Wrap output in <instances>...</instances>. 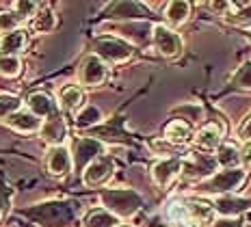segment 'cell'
<instances>
[{
  "label": "cell",
  "instance_id": "1",
  "mask_svg": "<svg viewBox=\"0 0 251 227\" xmlns=\"http://www.w3.org/2000/svg\"><path fill=\"white\" fill-rule=\"evenodd\" d=\"M102 203L106 205V212L113 216H132L141 208V197L130 188H113L102 193Z\"/></svg>",
  "mask_w": 251,
  "mask_h": 227
},
{
  "label": "cell",
  "instance_id": "2",
  "mask_svg": "<svg viewBox=\"0 0 251 227\" xmlns=\"http://www.w3.org/2000/svg\"><path fill=\"white\" fill-rule=\"evenodd\" d=\"M96 56H100L102 61L124 63L132 56V46L115 37H102L96 41Z\"/></svg>",
  "mask_w": 251,
  "mask_h": 227
},
{
  "label": "cell",
  "instance_id": "3",
  "mask_svg": "<svg viewBox=\"0 0 251 227\" xmlns=\"http://www.w3.org/2000/svg\"><path fill=\"white\" fill-rule=\"evenodd\" d=\"M243 182H245V171H240V169H226V171L212 176L208 182H203L201 188L206 193H232Z\"/></svg>",
  "mask_w": 251,
  "mask_h": 227
},
{
  "label": "cell",
  "instance_id": "4",
  "mask_svg": "<svg viewBox=\"0 0 251 227\" xmlns=\"http://www.w3.org/2000/svg\"><path fill=\"white\" fill-rule=\"evenodd\" d=\"M113 171H115L113 158L98 156L91 165L85 167V171H82V182H85L89 188H96V186H100V184L106 182V179L113 176Z\"/></svg>",
  "mask_w": 251,
  "mask_h": 227
},
{
  "label": "cell",
  "instance_id": "5",
  "mask_svg": "<svg viewBox=\"0 0 251 227\" xmlns=\"http://www.w3.org/2000/svg\"><path fill=\"white\" fill-rule=\"evenodd\" d=\"M151 41H154L156 50L163 56H176L182 52V39L177 37L169 26H154V33H151Z\"/></svg>",
  "mask_w": 251,
  "mask_h": 227
},
{
  "label": "cell",
  "instance_id": "6",
  "mask_svg": "<svg viewBox=\"0 0 251 227\" xmlns=\"http://www.w3.org/2000/svg\"><path fill=\"white\" fill-rule=\"evenodd\" d=\"M106 63H104L100 56L96 54H89L80 65V82L87 84V87H98L106 80Z\"/></svg>",
  "mask_w": 251,
  "mask_h": 227
},
{
  "label": "cell",
  "instance_id": "7",
  "mask_svg": "<svg viewBox=\"0 0 251 227\" xmlns=\"http://www.w3.org/2000/svg\"><path fill=\"white\" fill-rule=\"evenodd\" d=\"M102 151H104V145L100 143V141L80 139L76 143V147H74V158H72V162L76 165V169H82V171H85V167L91 165V162L96 160Z\"/></svg>",
  "mask_w": 251,
  "mask_h": 227
},
{
  "label": "cell",
  "instance_id": "8",
  "mask_svg": "<svg viewBox=\"0 0 251 227\" xmlns=\"http://www.w3.org/2000/svg\"><path fill=\"white\" fill-rule=\"evenodd\" d=\"M46 165H48V171L56 177H63L72 171L74 162H72V154L67 147L63 145H56V147H50L48 151V158H46Z\"/></svg>",
  "mask_w": 251,
  "mask_h": 227
},
{
  "label": "cell",
  "instance_id": "9",
  "mask_svg": "<svg viewBox=\"0 0 251 227\" xmlns=\"http://www.w3.org/2000/svg\"><path fill=\"white\" fill-rule=\"evenodd\" d=\"M180 171H182V162L177 160V158H165V160H160L154 165V169H151V177H154V182L158 184V186L167 188L177 176H180Z\"/></svg>",
  "mask_w": 251,
  "mask_h": 227
},
{
  "label": "cell",
  "instance_id": "10",
  "mask_svg": "<svg viewBox=\"0 0 251 227\" xmlns=\"http://www.w3.org/2000/svg\"><path fill=\"white\" fill-rule=\"evenodd\" d=\"M28 113H33L35 117H54L59 115V108H56L54 100H52L48 93L44 91H37V93H30L28 96Z\"/></svg>",
  "mask_w": 251,
  "mask_h": 227
},
{
  "label": "cell",
  "instance_id": "11",
  "mask_svg": "<svg viewBox=\"0 0 251 227\" xmlns=\"http://www.w3.org/2000/svg\"><path fill=\"white\" fill-rule=\"evenodd\" d=\"M4 121H7L15 132H22V134H30V132H37L41 128V119L35 117L28 110H18V113L9 115Z\"/></svg>",
  "mask_w": 251,
  "mask_h": 227
},
{
  "label": "cell",
  "instance_id": "12",
  "mask_svg": "<svg viewBox=\"0 0 251 227\" xmlns=\"http://www.w3.org/2000/svg\"><path fill=\"white\" fill-rule=\"evenodd\" d=\"M41 139L46 141V143H50L52 147L61 145V141L65 139V121H63L61 115H54V117H50L46 124H41Z\"/></svg>",
  "mask_w": 251,
  "mask_h": 227
},
{
  "label": "cell",
  "instance_id": "13",
  "mask_svg": "<svg viewBox=\"0 0 251 227\" xmlns=\"http://www.w3.org/2000/svg\"><path fill=\"white\" fill-rule=\"evenodd\" d=\"M165 139L169 141V143H174V145H186V143H191V139H193L191 124H186L184 119L169 121V124H167V128H165Z\"/></svg>",
  "mask_w": 251,
  "mask_h": 227
},
{
  "label": "cell",
  "instance_id": "14",
  "mask_svg": "<svg viewBox=\"0 0 251 227\" xmlns=\"http://www.w3.org/2000/svg\"><path fill=\"white\" fill-rule=\"evenodd\" d=\"M26 48V33L24 30H11V33L0 37V54L15 56L18 52H22Z\"/></svg>",
  "mask_w": 251,
  "mask_h": 227
},
{
  "label": "cell",
  "instance_id": "15",
  "mask_svg": "<svg viewBox=\"0 0 251 227\" xmlns=\"http://www.w3.org/2000/svg\"><path fill=\"white\" fill-rule=\"evenodd\" d=\"M195 141H197V145H200V150L214 151L219 145H221V130H219V126L208 124V126H203V128L197 132Z\"/></svg>",
  "mask_w": 251,
  "mask_h": 227
},
{
  "label": "cell",
  "instance_id": "16",
  "mask_svg": "<svg viewBox=\"0 0 251 227\" xmlns=\"http://www.w3.org/2000/svg\"><path fill=\"white\" fill-rule=\"evenodd\" d=\"M59 98H61V106L65 110H70V113H76V110L82 106V100H85V96H82V89L76 87V84L63 87Z\"/></svg>",
  "mask_w": 251,
  "mask_h": 227
},
{
  "label": "cell",
  "instance_id": "17",
  "mask_svg": "<svg viewBox=\"0 0 251 227\" xmlns=\"http://www.w3.org/2000/svg\"><path fill=\"white\" fill-rule=\"evenodd\" d=\"M186 210H188V221H195V223H210L214 219V208L203 202L186 203Z\"/></svg>",
  "mask_w": 251,
  "mask_h": 227
},
{
  "label": "cell",
  "instance_id": "18",
  "mask_svg": "<svg viewBox=\"0 0 251 227\" xmlns=\"http://www.w3.org/2000/svg\"><path fill=\"white\" fill-rule=\"evenodd\" d=\"M249 208V202L247 199H236V197H226V199H219V203L214 205V210L226 216H234V214H240Z\"/></svg>",
  "mask_w": 251,
  "mask_h": 227
},
{
  "label": "cell",
  "instance_id": "19",
  "mask_svg": "<svg viewBox=\"0 0 251 227\" xmlns=\"http://www.w3.org/2000/svg\"><path fill=\"white\" fill-rule=\"evenodd\" d=\"M54 26H56V18L50 9H41V11H37L33 15V22H30V28H33L35 33H50Z\"/></svg>",
  "mask_w": 251,
  "mask_h": 227
},
{
  "label": "cell",
  "instance_id": "20",
  "mask_svg": "<svg viewBox=\"0 0 251 227\" xmlns=\"http://www.w3.org/2000/svg\"><path fill=\"white\" fill-rule=\"evenodd\" d=\"M117 216L106 210H93L85 216V227H117Z\"/></svg>",
  "mask_w": 251,
  "mask_h": 227
},
{
  "label": "cell",
  "instance_id": "21",
  "mask_svg": "<svg viewBox=\"0 0 251 227\" xmlns=\"http://www.w3.org/2000/svg\"><path fill=\"white\" fill-rule=\"evenodd\" d=\"M188 11H191V4L184 2V0H176V2H169L167 4V20H169L171 24H184L186 18H188Z\"/></svg>",
  "mask_w": 251,
  "mask_h": 227
},
{
  "label": "cell",
  "instance_id": "22",
  "mask_svg": "<svg viewBox=\"0 0 251 227\" xmlns=\"http://www.w3.org/2000/svg\"><path fill=\"white\" fill-rule=\"evenodd\" d=\"M226 20L234 26H243V28H249L251 26V2L249 4H240V7L234 9L232 4V11L226 15Z\"/></svg>",
  "mask_w": 251,
  "mask_h": 227
},
{
  "label": "cell",
  "instance_id": "23",
  "mask_svg": "<svg viewBox=\"0 0 251 227\" xmlns=\"http://www.w3.org/2000/svg\"><path fill=\"white\" fill-rule=\"evenodd\" d=\"M217 162L226 169H238L240 162V151L234 145H223L219 147V154H217Z\"/></svg>",
  "mask_w": 251,
  "mask_h": 227
},
{
  "label": "cell",
  "instance_id": "24",
  "mask_svg": "<svg viewBox=\"0 0 251 227\" xmlns=\"http://www.w3.org/2000/svg\"><path fill=\"white\" fill-rule=\"evenodd\" d=\"M100 121H102V113H100V108H96V106H85L76 115L78 128H91V126L100 124Z\"/></svg>",
  "mask_w": 251,
  "mask_h": 227
},
{
  "label": "cell",
  "instance_id": "25",
  "mask_svg": "<svg viewBox=\"0 0 251 227\" xmlns=\"http://www.w3.org/2000/svg\"><path fill=\"white\" fill-rule=\"evenodd\" d=\"M20 70H22V63H20L18 56H7V54H0V74L7 78L18 76Z\"/></svg>",
  "mask_w": 251,
  "mask_h": 227
},
{
  "label": "cell",
  "instance_id": "26",
  "mask_svg": "<svg viewBox=\"0 0 251 227\" xmlns=\"http://www.w3.org/2000/svg\"><path fill=\"white\" fill-rule=\"evenodd\" d=\"M232 82H234V87L245 89V91H251V61L240 65V70L234 74Z\"/></svg>",
  "mask_w": 251,
  "mask_h": 227
},
{
  "label": "cell",
  "instance_id": "27",
  "mask_svg": "<svg viewBox=\"0 0 251 227\" xmlns=\"http://www.w3.org/2000/svg\"><path fill=\"white\" fill-rule=\"evenodd\" d=\"M20 110V100L15 96H9V93H2L0 96V119H7L9 115L18 113Z\"/></svg>",
  "mask_w": 251,
  "mask_h": 227
},
{
  "label": "cell",
  "instance_id": "28",
  "mask_svg": "<svg viewBox=\"0 0 251 227\" xmlns=\"http://www.w3.org/2000/svg\"><path fill=\"white\" fill-rule=\"evenodd\" d=\"M37 11H39V4L37 2H26V0H18V2H13V13L18 15L20 20L33 18Z\"/></svg>",
  "mask_w": 251,
  "mask_h": 227
},
{
  "label": "cell",
  "instance_id": "29",
  "mask_svg": "<svg viewBox=\"0 0 251 227\" xmlns=\"http://www.w3.org/2000/svg\"><path fill=\"white\" fill-rule=\"evenodd\" d=\"M22 20L18 18L13 11H0V33H11V30H18V26Z\"/></svg>",
  "mask_w": 251,
  "mask_h": 227
},
{
  "label": "cell",
  "instance_id": "30",
  "mask_svg": "<svg viewBox=\"0 0 251 227\" xmlns=\"http://www.w3.org/2000/svg\"><path fill=\"white\" fill-rule=\"evenodd\" d=\"M169 219L174 221V223H188L186 203H171L169 205Z\"/></svg>",
  "mask_w": 251,
  "mask_h": 227
},
{
  "label": "cell",
  "instance_id": "31",
  "mask_svg": "<svg viewBox=\"0 0 251 227\" xmlns=\"http://www.w3.org/2000/svg\"><path fill=\"white\" fill-rule=\"evenodd\" d=\"M238 139H243V141H247V143H251V113L243 119V124H240V128H238Z\"/></svg>",
  "mask_w": 251,
  "mask_h": 227
},
{
  "label": "cell",
  "instance_id": "32",
  "mask_svg": "<svg viewBox=\"0 0 251 227\" xmlns=\"http://www.w3.org/2000/svg\"><path fill=\"white\" fill-rule=\"evenodd\" d=\"M210 227H243L238 219H223V221H217V223H212Z\"/></svg>",
  "mask_w": 251,
  "mask_h": 227
},
{
  "label": "cell",
  "instance_id": "33",
  "mask_svg": "<svg viewBox=\"0 0 251 227\" xmlns=\"http://www.w3.org/2000/svg\"><path fill=\"white\" fill-rule=\"evenodd\" d=\"M240 162H243L245 167H251V143L243 147V151H240Z\"/></svg>",
  "mask_w": 251,
  "mask_h": 227
},
{
  "label": "cell",
  "instance_id": "34",
  "mask_svg": "<svg viewBox=\"0 0 251 227\" xmlns=\"http://www.w3.org/2000/svg\"><path fill=\"white\" fill-rule=\"evenodd\" d=\"M174 227H193L191 223H174Z\"/></svg>",
  "mask_w": 251,
  "mask_h": 227
}]
</instances>
